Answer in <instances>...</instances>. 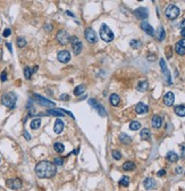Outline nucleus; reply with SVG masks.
<instances>
[{"mask_svg": "<svg viewBox=\"0 0 185 191\" xmlns=\"http://www.w3.org/2000/svg\"><path fill=\"white\" fill-rule=\"evenodd\" d=\"M54 149L56 150V153H64L65 147H64V145H63V143H60V142H56L55 145H54Z\"/></svg>", "mask_w": 185, "mask_h": 191, "instance_id": "c85d7f7f", "label": "nucleus"}, {"mask_svg": "<svg viewBox=\"0 0 185 191\" xmlns=\"http://www.w3.org/2000/svg\"><path fill=\"white\" fill-rule=\"evenodd\" d=\"M32 74H33L32 68L29 67V66H26V67L24 68V76H25V78H26V80H30L31 76H32Z\"/></svg>", "mask_w": 185, "mask_h": 191, "instance_id": "473e14b6", "label": "nucleus"}, {"mask_svg": "<svg viewBox=\"0 0 185 191\" xmlns=\"http://www.w3.org/2000/svg\"><path fill=\"white\" fill-rule=\"evenodd\" d=\"M6 184L9 189H13V190H17V189H20L22 188V181L18 177H14V179H9L6 181Z\"/></svg>", "mask_w": 185, "mask_h": 191, "instance_id": "6e6552de", "label": "nucleus"}, {"mask_svg": "<svg viewBox=\"0 0 185 191\" xmlns=\"http://www.w3.org/2000/svg\"><path fill=\"white\" fill-rule=\"evenodd\" d=\"M135 167H136V165H135L133 162H126V163H124V165H123V170H124V171H133Z\"/></svg>", "mask_w": 185, "mask_h": 191, "instance_id": "a878e982", "label": "nucleus"}, {"mask_svg": "<svg viewBox=\"0 0 185 191\" xmlns=\"http://www.w3.org/2000/svg\"><path fill=\"white\" fill-rule=\"evenodd\" d=\"M0 162H1V159H0Z\"/></svg>", "mask_w": 185, "mask_h": 191, "instance_id": "4d7b16f0", "label": "nucleus"}, {"mask_svg": "<svg viewBox=\"0 0 185 191\" xmlns=\"http://www.w3.org/2000/svg\"><path fill=\"white\" fill-rule=\"evenodd\" d=\"M177 43H178V44H180L182 48H184V49H185V39H182V40H180Z\"/></svg>", "mask_w": 185, "mask_h": 191, "instance_id": "a18cd8bd", "label": "nucleus"}, {"mask_svg": "<svg viewBox=\"0 0 185 191\" xmlns=\"http://www.w3.org/2000/svg\"><path fill=\"white\" fill-rule=\"evenodd\" d=\"M24 136H25V139H26L27 141L31 140V135H30V133H29L27 131H24Z\"/></svg>", "mask_w": 185, "mask_h": 191, "instance_id": "c03bdc74", "label": "nucleus"}, {"mask_svg": "<svg viewBox=\"0 0 185 191\" xmlns=\"http://www.w3.org/2000/svg\"><path fill=\"white\" fill-rule=\"evenodd\" d=\"M6 46H7V48L9 49V51H10V54H13V46H12V43H6Z\"/></svg>", "mask_w": 185, "mask_h": 191, "instance_id": "de8ad7c7", "label": "nucleus"}, {"mask_svg": "<svg viewBox=\"0 0 185 191\" xmlns=\"http://www.w3.org/2000/svg\"><path fill=\"white\" fill-rule=\"evenodd\" d=\"M1 81H2V82H6V81H7V73H6V71H3V72H2V73H1Z\"/></svg>", "mask_w": 185, "mask_h": 191, "instance_id": "79ce46f5", "label": "nucleus"}, {"mask_svg": "<svg viewBox=\"0 0 185 191\" xmlns=\"http://www.w3.org/2000/svg\"><path fill=\"white\" fill-rule=\"evenodd\" d=\"M180 27H181V29H184V27H185V19H183V20L181 22V24H180Z\"/></svg>", "mask_w": 185, "mask_h": 191, "instance_id": "8fccbe9b", "label": "nucleus"}, {"mask_svg": "<svg viewBox=\"0 0 185 191\" xmlns=\"http://www.w3.org/2000/svg\"><path fill=\"white\" fill-rule=\"evenodd\" d=\"M166 56L167 58L171 57V47H167L166 48Z\"/></svg>", "mask_w": 185, "mask_h": 191, "instance_id": "a19ab883", "label": "nucleus"}, {"mask_svg": "<svg viewBox=\"0 0 185 191\" xmlns=\"http://www.w3.org/2000/svg\"><path fill=\"white\" fill-rule=\"evenodd\" d=\"M30 125H31V129H32V130H37V129L40 128V125H41V119H40V118L33 119Z\"/></svg>", "mask_w": 185, "mask_h": 191, "instance_id": "7c9ffc66", "label": "nucleus"}, {"mask_svg": "<svg viewBox=\"0 0 185 191\" xmlns=\"http://www.w3.org/2000/svg\"><path fill=\"white\" fill-rule=\"evenodd\" d=\"M109 101H110V104L112 106H118L119 102H120V98H119L118 95L112 93V95L110 96V98H109Z\"/></svg>", "mask_w": 185, "mask_h": 191, "instance_id": "412c9836", "label": "nucleus"}, {"mask_svg": "<svg viewBox=\"0 0 185 191\" xmlns=\"http://www.w3.org/2000/svg\"><path fill=\"white\" fill-rule=\"evenodd\" d=\"M67 15H68V16H72V17H74V14H73V13H71V12H67Z\"/></svg>", "mask_w": 185, "mask_h": 191, "instance_id": "5fc2aeb1", "label": "nucleus"}, {"mask_svg": "<svg viewBox=\"0 0 185 191\" xmlns=\"http://www.w3.org/2000/svg\"><path fill=\"white\" fill-rule=\"evenodd\" d=\"M69 99H71V97L68 95H66V93H63L60 96V100H63V101H68Z\"/></svg>", "mask_w": 185, "mask_h": 191, "instance_id": "ea45409f", "label": "nucleus"}, {"mask_svg": "<svg viewBox=\"0 0 185 191\" xmlns=\"http://www.w3.org/2000/svg\"><path fill=\"white\" fill-rule=\"evenodd\" d=\"M181 149H182V150H181V157L185 159V145H182V146H181Z\"/></svg>", "mask_w": 185, "mask_h": 191, "instance_id": "37998d69", "label": "nucleus"}, {"mask_svg": "<svg viewBox=\"0 0 185 191\" xmlns=\"http://www.w3.org/2000/svg\"><path fill=\"white\" fill-rule=\"evenodd\" d=\"M119 186H122V187H129V184H130V177L129 176H123L120 180H119Z\"/></svg>", "mask_w": 185, "mask_h": 191, "instance_id": "2f4dec72", "label": "nucleus"}, {"mask_svg": "<svg viewBox=\"0 0 185 191\" xmlns=\"http://www.w3.org/2000/svg\"><path fill=\"white\" fill-rule=\"evenodd\" d=\"M160 68H161V72L164 73V75L166 77V81L168 84H171L173 83V81H171V76H170V73H169V70H168V67H167L166 65V61H165V59H160Z\"/></svg>", "mask_w": 185, "mask_h": 191, "instance_id": "1a4fd4ad", "label": "nucleus"}, {"mask_svg": "<svg viewBox=\"0 0 185 191\" xmlns=\"http://www.w3.org/2000/svg\"><path fill=\"white\" fill-rule=\"evenodd\" d=\"M57 58H58V60H59L60 63L66 64V63H68V61L71 60V53L67 51V50H61V51L58 53Z\"/></svg>", "mask_w": 185, "mask_h": 191, "instance_id": "f8f14e48", "label": "nucleus"}, {"mask_svg": "<svg viewBox=\"0 0 185 191\" xmlns=\"http://www.w3.org/2000/svg\"><path fill=\"white\" fill-rule=\"evenodd\" d=\"M16 101H17V96L15 92H7L1 97V104L7 107V108H15L16 106Z\"/></svg>", "mask_w": 185, "mask_h": 191, "instance_id": "f03ea898", "label": "nucleus"}, {"mask_svg": "<svg viewBox=\"0 0 185 191\" xmlns=\"http://www.w3.org/2000/svg\"><path fill=\"white\" fill-rule=\"evenodd\" d=\"M134 16L137 19H146L148 18L149 16V12L147 8L144 7H139L137 9L134 10Z\"/></svg>", "mask_w": 185, "mask_h": 191, "instance_id": "9b49d317", "label": "nucleus"}, {"mask_svg": "<svg viewBox=\"0 0 185 191\" xmlns=\"http://www.w3.org/2000/svg\"><path fill=\"white\" fill-rule=\"evenodd\" d=\"M166 158L169 160V162L175 163V162H177V160H178V155H177L176 153H174V151H168V153H167Z\"/></svg>", "mask_w": 185, "mask_h": 191, "instance_id": "4be33fe9", "label": "nucleus"}, {"mask_svg": "<svg viewBox=\"0 0 185 191\" xmlns=\"http://www.w3.org/2000/svg\"><path fill=\"white\" fill-rule=\"evenodd\" d=\"M165 30H164V27L163 26H159V29H158V35H157V38L159 41H163L164 39H165Z\"/></svg>", "mask_w": 185, "mask_h": 191, "instance_id": "72a5a7b5", "label": "nucleus"}, {"mask_svg": "<svg viewBox=\"0 0 185 191\" xmlns=\"http://www.w3.org/2000/svg\"><path fill=\"white\" fill-rule=\"evenodd\" d=\"M44 29H46V30H52V25H46Z\"/></svg>", "mask_w": 185, "mask_h": 191, "instance_id": "603ef678", "label": "nucleus"}, {"mask_svg": "<svg viewBox=\"0 0 185 191\" xmlns=\"http://www.w3.org/2000/svg\"><path fill=\"white\" fill-rule=\"evenodd\" d=\"M2 35H3L5 38H8V37H10V35H12V30H10V29H5V30H3V33H2Z\"/></svg>", "mask_w": 185, "mask_h": 191, "instance_id": "58836bf2", "label": "nucleus"}, {"mask_svg": "<svg viewBox=\"0 0 185 191\" xmlns=\"http://www.w3.org/2000/svg\"><path fill=\"white\" fill-rule=\"evenodd\" d=\"M174 101H175V96L173 92H167L165 97H164V104L168 106V107H170V106H173V104H174Z\"/></svg>", "mask_w": 185, "mask_h": 191, "instance_id": "dca6fc26", "label": "nucleus"}, {"mask_svg": "<svg viewBox=\"0 0 185 191\" xmlns=\"http://www.w3.org/2000/svg\"><path fill=\"white\" fill-rule=\"evenodd\" d=\"M17 46H18V48H24L25 46H26V40L24 38H22V37H19V38H17Z\"/></svg>", "mask_w": 185, "mask_h": 191, "instance_id": "c9c22d12", "label": "nucleus"}, {"mask_svg": "<svg viewBox=\"0 0 185 191\" xmlns=\"http://www.w3.org/2000/svg\"><path fill=\"white\" fill-rule=\"evenodd\" d=\"M84 37H85V39H86L90 43H95V42H97V34H95L94 30L91 29V27H89V29L85 30Z\"/></svg>", "mask_w": 185, "mask_h": 191, "instance_id": "ddd939ff", "label": "nucleus"}, {"mask_svg": "<svg viewBox=\"0 0 185 191\" xmlns=\"http://www.w3.org/2000/svg\"><path fill=\"white\" fill-rule=\"evenodd\" d=\"M175 172L177 173V174H181V173L183 172V170H182V167H181V166H178V167H176V170H175Z\"/></svg>", "mask_w": 185, "mask_h": 191, "instance_id": "09e8293b", "label": "nucleus"}, {"mask_svg": "<svg viewBox=\"0 0 185 191\" xmlns=\"http://www.w3.org/2000/svg\"><path fill=\"white\" fill-rule=\"evenodd\" d=\"M89 105L90 106H92L94 109H97L98 111V113L101 115V116H106L107 113H106V109L103 108V106L102 105H100L95 99H89Z\"/></svg>", "mask_w": 185, "mask_h": 191, "instance_id": "9d476101", "label": "nucleus"}, {"mask_svg": "<svg viewBox=\"0 0 185 191\" xmlns=\"http://www.w3.org/2000/svg\"><path fill=\"white\" fill-rule=\"evenodd\" d=\"M181 35H182V37L185 39V27H184V29H182V31H181Z\"/></svg>", "mask_w": 185, "mask_h": 191, "instance_id": "3c124183", "label": "nucleus"}, {"mask_svg": "<svg viewBox=\"0 0 185 191\" xmlns=\"http://www.w3.org/2000/svg\"><path fill=\"white\" fill-rule=\"evenodd\" d=\"M143 187H144L146 190H153V189L157 188V182L152 177H147L143 182Z\"/></svg>", "mask_w": 185, "mask_h": 191, "instance_id": "4468645a", "label": "nucleus"}, {"mask_svg": "<svg viewBox=\"0 0 185 191\" xmlns=\"http://www.w3.org/2000/svg\"><path fill=\"white\" fill-rule=\"evenodd\" d=\"M130 129L133 131H136V130H140L141 129V123L137 122V121H132L130 123Z\"/></svg>", "mask_w": 185, "mask_h": 191, "instance_id": "cd10ccee", "label": "nucleus"}, {"mask_svg": "<svg viewBox=\"0 0 185 191\" xmlns=\"http://www.w3.org/2000/svg\"><path fill=\"white\" fill-rule=\"evenodd\" d=\"M130 46L132 47V48H134V49H139L141 46H142V42L141 41H139V40H131L130 42Z\"/></svg>", "mask_w": 185, "mask_h": 191, "instance_id": "f704fd0d", "label": "nucleus"}, {"mask_svg": "<svg viewBox=\"0 0 185 191\" xmlns=\"http://www.w3.org/2000/svg\"><path fill=\"white\" fill-rule=\"evenodd\" d=\"M175 113L181 116V117H184L185 116V106L184 105H178L175 107Z\"/></svg>", "mask_w": 185, "mask_h": 191, "instance_id": "b1692460", "label": "nucleus"}, {"mask_svg": "<svg viewBox=\"0 0 185 191\" xmlns=\"http://www.w3.org/2000/svg\"><path fill=\"white\" fill-rule=\"evenodd\" d=\"M165 15L168 19H176L180 15V8L176 5H169L165 10Z\"/></svg>", "mask_w": 185, "mask_h": 191, "instance_id": "20e7f679", "label": "nucleus"}, {"mask_svg": "<svg viewBox=\"0 0 185 191\" xmlns=\"http://www.w3.org/2000/svg\"><path fill=\"white\" fill-rule=\"evenodd\" d=\"M111 156L116 159V160H119V159H122V153H119L118 150H112V153H111Z\"/></svg>", "mask_w": 185, "mask_h": 191, "instance_id": "4c0bfd02", "label": "nucleus"}, {"mask_svg": "<svg viewBox=\"0 0 185 191\" xmlns=\"http://www.w3.org/2000/svg\"><path fill=\"white\" fill-rule=\"evenodd\" d=\"M141 29H142L148 35H151V37L154 35V29L149 24L148 22H142V23H141Z\"/></svg>", "mask_w": 185, "mask_h": 191, "instance_id": "2eb2a0df", "label": "nucleus"}, {"mask_svg": "<svg viewBox=\"0 0 185 191\" xmlns=\"http://www.w3.org/2000/svg\"><path fill=\"white\" fill-rule=\"evenodd\" d=\"M151 124H152V126H153L154 129H159V128H161V125H163V118H161L159 115H154V116L152 117V119H151Z\"/></svg>", "mask_w": 185, "mask_h": 191, "instance_id": "a211bd4d", "label": "nucleus"}, {"mask_svg": "<svg viewBox=\"0 0 185 191\" xmlns=\"http://www.w3.org/2000/svg\"><path fill=\"white\" fill-rule=\"evenodd\" d=\"M85 90H86V87H85L84 84H81V85L76 87V88L74 89V95L75 96H81L82 93L85 92Z\"/></svg>", "mask_w": 185, "mask_h": 191, "instance_id": "393cba45", "label": "nucleus"}, {"mask_svg": "<svg viewBox=\"0 0 185 191\" xmlns=\"http://www.w3.org/2000/svg\"><path fill=\"white\" fill-rule=\"evenodd\" d=\"M119 141L123 142V143H131L132 139H131V136H129L126 133H122L119 135Z\"/></svg>", "mask_w": 185, "mask_h": 191, "instance_id": "bb28decb", "label": "nucleus"}, {"mask_svg": "<svg viewBox=\"0 0 185 191\" xmlns=\"http://www.w3.org/2000/svg\"><path fill=\"white\" fill-rule=\"evenodd\" d=\"M165 174H166V171H165V170H160L159 172L157 173V175H158V176H164Z\"/></svg>", "mask_w": 185, "mask_h": 191, "instance_id": "49530a36", "label": "nucleus"}, {"mask_svg": "<svg viewBox=\"0 0 185 191\" xmlns=\"http://www.w3.org/2000/svg\"><path fill=\"white\" fill-rule=\"evenodd\" d=\"M64 122L60 119V118H57L55 122V126H54V131H55L56 134H60L63 132V130H64Z\"/></svg>", "mask_w": 185, "mask_h": 191, "instance_id": "f3484780", "label": "nucleus"}, {"mask_svg": "<svg viewBox=\"0 0 185 191\" xmlns=\"http://www.w3.org/2000/svg\"><path fill=\"white\" fill-rule=\"evenodd\" d=\"M148 88H149L148 81H141V82H139V84L136 87V90L140 91V92H146L148 90Z\"/></svg>", "mask_w": 185, "mask_h": 191, "instance_id": "aec40b11", "label": "nucleus"}, {"mask_svg": "<svg viewBox=\"0 0 185 191\" xmlns=\"http://www.w3.org/2000/svg\"><path fill=\"white\" fill-rule=\"evenodd\" d=\"M1 58H2V50L0 49V59H1Z\"/></svg>", "mask_w": 185, "mask_h": 191, "instance_id": "6e6d98bb", "label": "nucleus"}, {"mask_svg": "<svg viewBox=\"0 0 185 191\" xmlns=\"http://www.w3.org/2000/svg\"><path fill=\"white\" fill-rule=\"evenodd\" d=\"M56 38H57V41H58L60 44H63V46L67 44L68 41L71 40V37H69L68 32L65 31V30H59L58 33H57V37H56Z\"/></svg>", "mask_w": 185, "mask_h": 191, "instance_id": "423d86ee", "label": "nucleus"}, {"mask_svg": "<svg viewBox=\"0 0 185 191\" xmlns=\"http://www.w3.org/2000/svg\"><path fill=\"white\" fill-rule=\"evenodd\" d=\"M148 111H149L148 106H147L146 104H143V102H139V104L136 105V107H135V112L140 115L148 113Z\"/></svg>", "mask_w": 185, "mask_h": 191, "instance_id": "6ab92c4d", "label": "nucleus"}, {"mask_svg": "<svg viewBox=\"0 0 185 191\" xmlns=\"http://www.w3.org/2000/svg\"><path fill=\"white\" fill-rule=\"evenodd\" d=\"M54 164L56 166H63L64 165V158L63 157H56L54 160Z\"/></svg>", "mask_w": 185, "mask_h": 191, "instance_id": "e433bc0d", "label": "nucleus"}, {"mask_svg": "<svg viewBox=\"0 0 185 191\" xmlns=\"http://www.w3.org/2000/svg\"><path fill=\"white\" fill-rule=\"evenodd\" d=\"M35 101H37L39 105H41V106H46V107H54L56 104L54 101H50V100H48V99H46V98H43V97H41L40 95H37V93H33V97H32Z\"/></svg>", "mask_w": 185, "mask_h": 191, "instance_id": "0eeeda50", "label": "nucleus"}, {"mask_svg": "<svg viewBox=\"0 0 185 191\" xmlns=\"http://www.w3.org/2000/svg\"><path fill=\"white\" fill-rule=\"evenodd\" d=\"M141 139L142 140H150L151 139V132H150V130L149 129H142V131H141Z\"/></svg>", "mask_w": 185, "mask_h": 191, "instance_id": "5701e85b", "label": "nucleus"}, {"mask_svg": "<svg viewBox=\"0 0 185 191\" xmlns=\"http://www.w3.org/2000/svg\"><path fill=\"white\" fill-rule=\"evenodd\" d=\"M71 44H72V49H73V51H74L75 55H80L81 54V51H82V49H83V44H82V42H81V40L77 38V37H71Z\"/></svg>", "mask_w": 185, "mask_h": 191, "instance_id": "39448f33", "label": "nucleus"}, {"mask_svg": "<svg viewBox=\"0 0 185 191\" xmlns=\"http://www.w3.org/2000/svg\"><path fill=\"white\" fill-rule=\"evenodd\" d=\"M99 33H100V38L102 39L103 41H106V42H111L114 40V38H115L112 31L109 29V26L107 24H102L100 26Z\"/></svg>", "mask_w": 185, "mask_h": 191, "instance_id": "7ed1b4c3", "label": "nucleus"}, {"mask_svg": "<svg viewBox=\"0 0 185 191\" xmlns=\"http://www.w3.org/2000/svg\"><path fill=\"white\" fill-rule=\"evenodd\" d=\"M35 173L40 179H51L56 175L57 168L54 163L48 162V160H42L37 164Z\"/></svg>", "mask_w": 185, "mask_h": 191, "instance_id": "f257e3e1", "label": "nucleus"}, {"mask_svg": "<svg viewBox=\"0 0 185 191\" xmlns=\"http://www.w3.org/2000/svg\"><path fill=\"white\" fill-rule=\"evenodd\" d=\"M47 114L48 115H55V116H60L63 117L65 114H63V112L60 109H48L47 111Z\"/></svg>", "mask_w": 185, "mask_h": 191, "instance_id": "c756f323", "label": "nucleus"}, {"mask_svg": "<svg viewBox=\"0 0 185 191\" xmlns=\"http://www.w3.org/2000/svg\"><path fill=\"white\" fill-rule=\"evenodd\" d=\"M149 60H154V58H156V56H149Z\"/></svg>", "mask_w": 185, "mask_h": 191, "instance_id": "864d4df0", "label": "nucleus"}]
</instances>
